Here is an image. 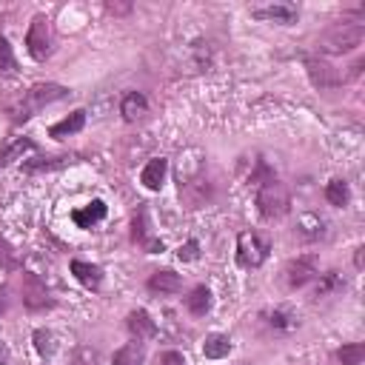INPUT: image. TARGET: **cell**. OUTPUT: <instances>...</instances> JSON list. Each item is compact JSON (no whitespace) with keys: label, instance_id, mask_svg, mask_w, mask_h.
I'll list each match as a JSON object with an SVG mask.
<instances>
[{"label":"cell","instance_id":"cell-1","mask_svg":"<svg viewBox=\"0 0 365 365\" xmlns=\"http://www.w3.org/2000/svg\"><path fill=\"white\" fill-rule=\"evenodd\" d=\"M257 205L265 220H279L282 214H288V205H291L288 188L277 177H268L257 191Z\"/></svg>","mask_w":365,"mask_h":365},{"label":"cell","instance_id":"cell-2","mask_svg":"<svg viewBox=\"0 0 365 365\" xmlns=\"http://www.w3.org/2000/svg\"><path fill=\"white\" fill-rule=\"evenodd\" d=\"M362 37H365V29H362L359 23H336L334 29H328V31L322 34L319 43H322L325 51L342 54V51L356 48V46L362 43Z\"/></svg>","mask_w":365,"mask_h":365},{"label":"cell","instance_id":"cell-3","mask_svg":"<svg viewBox=\"0 0 365 365\" xmlns=\"http://www.w3.org/2000/svg\"><path fill=\"white\" fill-rule=\"evenodd\" d=\"M268 257V242L254 234V231H242L237 237V262L242 268H259Z\"/></svg>","mask_w":365,"mask_h":365},{"label":"cell","instance_id":"cell-4","mask_svg":"<svg viewBox=\"0 0 365 365\" xmlns=\"http://www.w3.org/2000/svg\"><path fill=\"white\" fill-rule=\"evenodd\" d=\"M26 48L34 60H46L51 54V26L43 14H37L26 31Z\"/></svg>","mask_w":365,"mask_h":365},{"label":"cell","instance_id":"cell-5","mask_svg":"<svg viewBox=\"0 0 365 365\" xmlns=\"http://www.w3.org/2000/svg\"><path fill=\"white\" fill-rule=\"evenodd\" d=\"M60 97H66V88L63 86H34L29 94H26V100H23V106H20V114L17 117H31L37 108H43L46 103H51V100H60Z\"/></svg>","mask_w":365,"mask_h":365},{"label":"cell","instance_id":"cell-6","mask_svg":"<svg viewBox=\"0 0 365 365\" xmlns=\"http://www.w3.org/2000/svg\"><path fill=\"white\" fill-rule=\"evenodd\" d=\"M285 282H288V288H302L305 282H311L317 274H319V268H317V257H297V259H291L288 265H285Z\"/></svg>","mask_w":365,"mask_h":365},{"label":"cell","instance_id":"cell-7","mask_svg":"<svg viewBox=\"0 0 365 365\" xmlns=\"http://www.w3.org/2000/svg\"><path fill=\"white\" fill-rule=\"evenodd\" d=\"M305 66H308V77H311V83H314L317 88H336V86L342 83L339 71H336L331 63L319 60V57H308Z\"/></svg>","mask_w":365,"mask_h":365},{"label":"cell","instance_id":"cell-8","mask_svg":"<svg viewBox=\"0 0 365 365\" xmlns=\"http://www.w3.org/2000/svg\"><path fill=\"white\" fill-rule=\"evenodd\" d=\"M128 331H131V336L134 339H148V336H154L157 334V325H154V319L148 317V311H143V308H137V311H131L128 314Z\"/></svg>","mask_w":365,"mask_h":365},{"label":"cell","instance_id":"cell-9","mask_svg":"<svg viewBox=\"0 0 365 365\" xmlns=\"http://www.w3.org/2000/svg\"><path fill=\"white\" fill-rule=\"evenodd\" d=\"M257 20H274V23H294L297 20V9L291 3H274L265 9H254L251 11Z\"/></svg>","mask_w":365,"mask_h":365},{"label":"cell","instance_id":"cell-10","mask_svg":"<svg viewBox=\"0 0 365 365\" xmlns=\"http://www.w3.org/2000/svg\"><path fill=\"white\" fill-rule=\"evenodd\" d=\"M165 168H168V163H165L163 157L148 160L145 168H143V174H140L143 185H145L148 191H160V185H163V180H165Z\"/></svg>","mask_w":365,"mask_h":365},{"label":"cell","instance_id":"cell-11","mask_svg":"<svg viewBox=\"0 0 365 365\" xmlns=\"http://www.w3.org/2000/svg\"><path fill=\"white\" fill-rule=\"evenodd\" d=\"M71 274H74L86 288H91V291H97L100 282H103V271H100L97 265H91V262H83V259H71Z\"/></svg>","mask_w":365,"mask_h":365},{"label":"cell","instance_id":"cell-12","mask_svg":"<svg viewBox=\"0 0 365 365\" xmlns=\"http://www.w3.org/2000/svg\"><path fill=\"white\" fill-rule=\"evenodd\" d=\"M148 288L157 291V294H177V291L182 288V279H180V274H174V271H157V274H151Z\"/></svg>","mask_w":365,"mask_h":365},{"label":"cell","instance_id":"cell-13","mask_svg":"<svg viewBox=\"0 0 365 365\" xmlns=\"http://www.w3.org/2000/svg\"><path fill=\"white\" fill-rule=\"evenodd\" d=\"M120 111H123V117H125L128 123H134V120H140V117L148 111V103H145V97H143L140 91H128V94L123 97V103H120Z\"/></svg>","mask_w":365,"mask_h":365},{"label":"cell","instance_id":"cell-14","mask_svg":"<svg viewBox=\"0 0 365 365\" xmlns=\"http://www.w3.org/2000/svg\"><path fill=\"white\" fill-rule=\"evenodd\" d=\"M23 302H26L29 308L46 305V288H43L40 279L31 277V274H23Z\"/></svg>","mask_w":365,"mask_h":365},{"label":"cell","instance_id":"cell-15","mask_svg":"<svg viewBox=\"0 0 365 365\" xmlns=\"http://www.w3.org/2000/svg\"><path fill=\"white\" fill-rule=\"evenodd\" d=\"M86 125V111L83 108H77V111H71L66 120H60V123H54L51 125V137H68V134H77L80 128Z\"/></svg>","mask_w":365,"mask_h":365},{"label":"cell","instance_id":"cell-16","mask_svg":"<svg viewBox=\"0 0 365 365\" xmlns=\"http://www.w3.org/2000/svg\"><path fill=\"white\" fill-rule=\"evenodd\" d=\"M71 217H74V222H77L80 228H91L94 222H100V220L106 217V202H103V200H94L91 205H86V208H77Z\"/></svg>","mask_w":365,"mask_h":365},{"label":"cell","instance_id":"cell-17","mask_svg":"<svg viewBox=\"0 0 365 365\" xmlns=\"http://www.w3.org/2000/svg\"><path fill=\"white\" fill-rule=\"evenodd\" d=\"M228 351H231V339L225 334H208L202 342V354L208 359H222V356H228Z\"/></svg>","mask_w":365,"mask_h":365},{"label":"cell","instance_id":"cell-18","mask_svg":"<svg viewBox=\"0 0 365 365\" xmlns=\"http://www.w3.org/2000/svg\"><path fill=\"white\" fill-rule=\"evenodd\" d=\"M143 359H145V348H143L140 339L123 345V348L114 354V365H143Z\"/></svg>","mask_w":365,"mask_h":365},{"label":"cell","instance_id":"cell-19","mask_svg":"<svg viewBox=\"0 0 365 365\" xmlns=\"http://www.w3.org/2000/svg\"><path fill=\"white\" fill-rule=\"evenodd\" d=\"M185 305H188V311H191L194 317H202V314L211 308V291H208L205 285H197V288L185 297Z\"/></svg>","mask_w":365,"mask_h":365},{"label":"cell","instance_id":"cell-20","mask_svg":"<svg viewBox=\"0 0 365 365\" xmlns=\"http://www.w3.org/2000/svg\"><path fill=\"white\" fill-rule=\"evenodd\" d=\"M297 228H299V234H302L305 240H317V237L325 234V222H322L319 217H314V214L299 217V220H297Z\"/></svg>","mask_w":365,"mask_h":365},{"label":"cell","instance_id":"cell-21","mask_svg":"<svg viewBox=\"0 0 365 365\" xmlns=\"http://www.w3.org/2000/svg\"><path fill=\"white\" fill-rule=\"evenodd\" d=\"M336 359H339V365H362V359H365V345H362V342L342 345V348L336 351Z\"/></svg>","mask_w":365,"mask_h":365},{"label":"cell","instance_id":"cell-22","mask_svg":"<svg viewBox=\"0 0 365 365\" xmlns=\"http://www.w3.org/2000/svg\"><path fill=\"white\" fill-rule=\"evenodd\" d=\"M325 200H328L331 205H348L351 191H348V185H345L342 180H331V182L325 185Z\"/></svg>","mask_w":365,"mask_h":365},{"label":"cell","instance_id":"cell-23","mask_svg":"<svg viewBox=\"0 0 365 365\" xmlns=\"http://www.w3.org/2000/svg\"><path fill=\"white\" fill-rule=\"evenodd\" d=\"M34 348L43 354V356H51L57 351V342H54V334L51 331H34Z\"/></svg>","mask_w":365,"mask_h":365},{"label":"cell","instance_id":"cell-24","mask_svg":"<svg viewBox=\"0 0 365 365\" xmlns=\"http://www.w3.org/2000/svg\"><path fill=\"white\" fill-rule=\"evenodd\" d=\"M9 71H14V57L6 37H0V74H9Z\"/></svg>","mask_w":365,"mask_h":365},{"label":"cell","instance_id":"cell-25","mask_svg":"<svg viewBox=\"0 0 365 365\" xmlns=\"http://www.w3.org/2000/svg\"><path fill=\"white\" fill-rule=\"evenodd\" d=\"M177 257H180L182 262H191V259H197V257H200V242H197V240H188L185 245H180Z\"/></svg>","mask_w":365,"mask_h":365},{"label":"cell","instance_id":"cell-26","mask_svg":"<svg viewBox=\"0 0 365 365\" xmlns=\"http://www.w3.org/2000/svg\"><path fill=\"white\" fill-rule=\"evenodd\" d=\"M271 325H277V328H285V331H288V328H294V325H297V319H294V317H288L285 311H274V314H271Z\"/></svg>","mask_w":365,"mask_h":365},{"label":"cell","instance_id":"cell-27","mask_svg":"<svg viewBox=\"0 0 365 365\" xmlns=\"http://www.w3.org/2000/svg\"><path fill=\"white\" fill-rule=\"evenodd\" d=\"M160 365H185V356L180 351H165L160 356Z\"/></svg>","mask_w":365,"mask_h":365},{"label":"cell","instance_id":"cell-28","mask_svg":"<svg viewBox=\"0 0 365 365\" xmlns=\"http://www.w3.org/2000/svg\"><path fill=\"white\" fill-rule=\"evenodd\" d=\"M6 308V288H0V311Z\"/></svg>","mask_w":365,"mask_h":365}]
</instances>
